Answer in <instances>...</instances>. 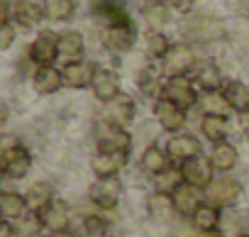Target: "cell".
I'll use <instances>...</instances> for the list:
<instances>
[{"label": "cell", "mask_w": 249, "mask_h": 237, "mask_svg": "<svg viewBox=\"0 0 249 237\" xmlns=\"http://www.w3.org/2000/svg\"><path fill=\"white\" fill-rule=\"evenodd\" d=\"M93 142H95V149H100V152H127V154H132L130 130L105 120V117H100L93 128Z\"/></svg>", "instance_id": "7a4b0ae2"}, {"label": "cell", "mask_w": 249, "mask_h": 237, "mask_svg": "<svg viewBox=\"0 0 249 237\" xmlns=\"http://www.w3.org/2000/svg\"><path fill=\"white\" fill-rule=\"evenodd\" d=\"M198 130H200V135L210 145H217V142H225L227 140V135H230V120H227V115H203Z\"/></svg>", "instance_id": "f1b7e54d"}, {"label": "cell", "mask_w": 249, "mask_h": 237, "mask_svg": "<svg viewBox=\"0 0 249 237\" xmlns=\"http://www.w3.org/2000/svg\"><path fill=\"white\" fill-rule=\"evenodd\" d=\"M208 159L213 162V166H215L217 174H227V171H232L239 164V149H237V145H232L230 140H225V142H217V145L210 147Z\"/></svg>", "instance_id": "484cf974"}, {"label": "cell", "mask_w": 249, "mask_h": 237, "mask_svg": "<svg viewBox=\"0 0 249 237\" xmlns=\"http://www.w3.org/2000/svg\"><path fill=\"white\" fill-rule=\"evenodd\" d=\"M239 237H249V235H239Z\"/></svg>", "instance_id": "c3c4849f"}, {"label": "cell", "mask_w": 249, "mask_h": 237, "mask_svg": "<svg viewBox=\"0 0 249 237\" xmlns=\"http://www.w3.org/2000/svg\"><path fill=\"white\" fill-rule=\"evenodd\" d=\"M222 93L230 103V110L232 112H247L249 110V83L239 81V78H232V81H225L222 86Z\"/></svg>", "instance_id": "1f68e13d"}, {"label": "cell", "mask_w": 249, "mask_h": 237, "mask_svg": "<svg viewBox=\"0 0 249 237\" xmlns=\"http://www.w3.org/2000/svg\"><path fill=\"white\" fill-rule=\"evenodd\" d=\"M61 73H64V86H66V88L83 91V88H90V86H93V78H95V73H98V66H95L93 61L83 59V61L61 66Z\"/></svg>", "instance_id": "44dd1931"}, {"label": "cell", "mask_w": 249, "mask_h": 237, "mask_svg": "<svg viewBox=\"0 0 249 237\" xmlns=\"http://www.w3.org/2000/svg\"><path fill=\"white\" fill-rule=\"evenodd\" d=\"M198 108H200L203 115H227V112H232V110H230V103H227V98H225L222 91L200 93Z\"/></svg>", "instance_id": "8d00e7d4"}, {"label": "cell", "mask_w": 249, "mask_h": 237, "mask_svg": "<svg viewBox=\"0 0 249 237\" xmlns=\"http://www.w3.org/2000/svg\"><path fill=\"white\" fill-rule=\"evenodd\" d=\"M191 78L193 83L198 86L200 93H210V91H222L225 86V76H222V69L210 61V59H198L196 69L191 71Z\"/></svg>", "instance_id": "e0dca14e"}, {"label": "cell", "mask_w": 249, "mask_h": 237, "mask_svg": "<svg viewBox=\"0 0 249 237\" xmlns=\"http://www.w3.org/2000/svg\"><path fill=\"white\" fill-rule=\"evenodd\" d=\"M86 59V39L81 32L76 30H66L59 35V61L61 66H69V64H76V61H83Z\"/></svg>", "instance_id": "ffe728a7"}, {"label": "cell", "mask_w": 249, "mask_h": 237, "mask_svg": "<svg viewBox=\"0 0 249 237\" xmlns=\"http://www.w3.org/2000/svg\"><path fill=\"white\" fill-rule=\"evenodd\" d=\"M183 35H186L191 42L210 44V42H217V39H222V37L227 35V25H225L222 20L198 15V18H188V20H186Z\"/></svg>", "instance_id": "5b68a950"}, {"label": "cell", "mask_w": 249, "mask_h": 237, "mask_svg": "<svg viewBox=\"0 0 249 237\" xmlns=\"http://www.w3.org/2000/svg\"><path fill=\"white\" fill-rule=\"evenodd\" d=\"M30 78H32V88H35L37 95H54L61 88H66L64 86V73L56 64L54 66H37Z\"/></svg>", "instance_id": "7402d4cb"}, {"label": "cell", "mask_w": 249, "mask_h": 237, "mask_svg": "<svg viewBox=\"0 0 249 237\" xmlns=\"http://www.w3.org/2000/svg\"><path fill=\"white\" fill-rule=\"evenodd\" d=\"M0 237H20V227L13 220H3L0 222Z\"/></svg>", "instance_id": "60d3db41"}, {"label": "cell", "mask_w": 249, "mask_h": 237, "mask_svg": "<svg viewBox=\"0 0 249 237\" xmlns=\"http://www.w3.org/2000/svg\"><path fill=\"white\" fill-rule=\"evenodd\" d=\"M100 44L110 54H127L137 44V27H135V22H130V25H115V27H103L100 30Z\"/></svg>", "instance_id": "9c48e42d"}, {"label": "cell", "mask_w": 249, "mask_h": 237, "mask_svg": "<svg viewBox=\"0 0 249 237\" xmlns=\"http://www.w3.org/2000/svg\"><path fill=\"white\" fill-rule=\"evenodd\" d=\"M152 115H154L157 125H159L164 132H169V135L183 132L186 120H188L186 110H181L178 105H174V103L166 100V98H159L157 103H152Z\"/></svg>", "instance_id": "30bf717a"}, {"label": "cell", "mask_w": 249, "mask_h": 237, "mask_svg": "<svg viewBox=\"0 0 249 237\" xmlns=\"http://www.w3.org/2000/svg\"><path fill=\"white\" fill-rule=\"evenodd\" d=\"M107 237H127V235H122V232H110Z\"/></svg>", "instance_id": "bcb514c9"}, {"label": "cell", "mask_w": 249, "mask_h": 237, "mask_svg": "<svg viewBox=\"0 0 249 237\" xmlns=\"http://www.w3.org/2000/svg\"><path fill=\"white\" fill-rule=\"evenodd\" d=\"M244 193V186L239 179H232V176H215V181L203 191L205 201L220 210H227V208H234L239 203Z\"/></svg>", "instance_id": "3957f363"}, {"label": "cell", "mask_w": 249, "mask_h": 237, "mask_svg": "<svg viewBox=\"0 0 249 237\" xmlns=\"http://www.w3.org/2000/svg\"><path fill=\"white\" fill-rule=\"evenodd\" d=\"M237 128H239V132L244 135V140L249 142V110L237 115Z\"/></svg>", "instance_id": "7bdbcfd3"}, {"label": "cell", "mask_w": 249, "mask_h": 237, "mask_svg": "<svg viewBox=\"0 0 249 237\" xmlns=\"http://www.w3.org/2000/svg\"><path fill=\"white\" fill-rule=\"evenodd\" d=\"M103 117L110 120V123H115V125H120V128H124V130H130V125L137 120V103H135V98L124 95V93L117 95L112 103L105 105Z\"/></svg>", "instance_id": "ac0fdd59"}, {"label": "cell", "mask_w": 249, "mask_h": 237, "mask_svg": "<svg viewBox=\"0 0 249 237\" xmlns=\"http://www.w3.org/2000/svg\"><path fill=\"white\" fill-rule=\"evenodd\" d=\"M127 164H130L127 152H100V149H95V154L90 157V171L95 174V179L120 176Z\"/></svg>", "instance_id": "9a60e30c"}, {"label": "cell", "mask_w": 249, "mask_h": 237, "mask_svg": "<svg viewBox=\"0 0 249 237\" xmlns=\"http://www.w3.org/2000/svg\"><path fill=\"white\" fill-rule=\"evenodd\" d=\"M42 20H47L42 3L35 0H15L13 3V22L22 30H37L42 25Z\"/></svg>", "instance_id": "603a6c76"}, {"label": "cell", "mask_w": 249, "mask_h": 237, "mask_svg": "<svg viewBox=\"0 0 249 237\" xmlns=\"http://www.w3.org/2000/svg\"><path fill=\"white\" fill-rule=\"evenodd\" d=\"M161 98L171 100L174 105H178L181 110L188 112L191 108L198 105L200 91H198V86L193 83L191 76H174V78H166V83H164V95H161Z\"/></svg>", "instance_id": "52a82bcc"}, {"label": "cell", "mask_w": 249, "mask_h": 237, "mask_svg": "<svg viewBox=\"0 0 249 237\" xmlns=\"http://www.w3.org/2000/svg\"><path fill=\"white\" fill-rule=\"evenodd\" d=\"M171 10L166 3H159V5H144L142 8V20L149 30H164L169 22H171Z\"/></svg>", "instance_id": "74e56055"}, {"label": "cell", "mask_w": 249, "mask_h": 237, "mask_svg": "<svg viewBox=\"0 0 249 237\" xmlns=\"http://www.w3.org/2000/svg\"><path fill=\"white\" fill-rule=\"evenodd\" d=\"M42 237H76L73 230H64V232H44Z\"/></svg>", "instance_id": "ee69618b"}, {"label": "cell", "mask_w": 249, "mask_h": 237, "mask_svg": "<svg viewBox=\"0 0 249 237\" xmlns=\"http://www.w3.org/2000/svg\"><path fill=\"white\" fill-rule=\"evenodd\" d=\"M196 64H198L196 49L188 42H176L169 49V54L164 56L161 69H164V76L166 78H174V76H191V71L196 69Z\"/></svg>", "instance_id": "8992f818"}, {"label": "cell", "mask_w": 249, "mask_h": 237, "mask_svg": "<svg viewBox=\"0 0 249 237\" xmlns=\"http://www.w3.org/2000/svg\"><path fill=\"white\" fill-rule=\"evenodd\" d=\"M25 198H27V205H30V213H42L47 205H52L56 201V191L49 181H37L32 183L27 191H25Z\"/></svg>", "instance_id": "f546056e"}, {"label": "cell", "mask_w": 249, "mask_h": 237, "mask_svg": "<svg viewBox=\"0 0 249 237\" xmlns=\"http://www.w3.org/2000/svg\"><path fill=\"white\" fill-rule=\"evenodd\" d=\"M37 220L42 225L44 232H64V230H71L73 225V210L66 201L56 198L52 205H47L42 213H37Z\"/></svg>", "instance_id": "7c38bea8"}, {"label": "cell", "mask_w": 249, "mask_h": 237, "mask_svg": "<svg viewBox=\"0 0 249 237\" xmlns=\"http://www.w3.org/2000/svg\"><path fill=\"white\" fill-rule=\"evenodd\" d=\"M234 35L249 39V18H237L234 20Z\"/></svg>", "instance_id": "b9f144b4"}, {"label": "cell", "mask_w": 249, "mask_h": 237, "mask_svg": "<svg viewBox=\"0 0 249 237\" xmlns=\"http://www.w3.org/2000/svg\"><path fill=\"white\" fill-rule=\"evenodd\" d=\"M135 83H137V91H140V95H142V98H147V100L157 103V100L164 95V83H166L164 69H161V66H157L154 61H149V64H144V66L137 71Z\"/></svg>", "instance_id": "8fae6325"}, {"label": "cell", "mask_w": 249, "mask_h": 237, "mask_svg": "<svg viewBox=\"0 0 249 237\" xmlns=\"http://www.w3.org/2000/svg\"><path fill=\"white\" fill-rule=\"evenodd\" d=\"M220 222H222V210L215 208V205H210L208 201H205V203L196 210V215L191 218V225H193L200 235H215L217 227H220Z\"/></svg>", "instance_id": "4dcf8cb0"}, {"label": "cell", "mask_w": 249, "mask_h": 237, "mask_svg": "<svg viewBox=\"0 0 249 237\" xmlns=\"http://www.w3.org/2000/svg\"><path fill=\"white\" fill-rule=\"evenodd\" d=\"M171 39L164 35V30H147L142 37V52L147 56V61H164V56L171 49Z\"/></svg>", "instance_id": "83f0119b"}, {"label": "cell", "mask_w": 249, "mask_h": 237, "mask_svg": "<svg viewBox=\"0 0 249 237\" xmlns=\"http://www.w3.org/2000/svg\"><path fill=\"white\" fill-rule=\"evenodd\" d=\"M0 213H3V220H13V222H20L30 215V205H27V198L25 193L20 191H3L0 193Z\"/></svg>", "instance_id": "d4e9b609"}, {"label": "cell", "mask_w": 249, "mask_h": 237, "mask_svg": "<svg viewBox=\"0 0 249 237\" xmlns=\"http://www.w3.org/2000/svg\"><path fill=\"white\" fill-rule=\"evenodd\" d=\"M0 171L8 181H20L32 171V154L18 135H5L0 142Z\"/></svg>", "instance_id": "6da1fadb"}, {"label": "cell", "mask_w": 249, "mask_h": 237, "mask_svg": "<svg viewBox=\"0 0 249 237\" xmlns=\"http://www.w3.org/2000/svg\"><path fill=\"white\" fill-rule=\"evenodd\" d=\"M90 13H93V18H95L103 27L130 25V22H132L127 8H124V3H120V0H93Z\"/></svg>", "instance_id": "2e32d148"}, {"label": "cell", "mask_w": 249, "mask_h": 237, "mask_svg": "<svg viewBox=\"0 0 249 237\" xmlns=\"http://www.w3.org/2000/svg\"><path fill=\"white\" fill-rule=\"evenodd\" d=\"M203 237H215V235H203Z\"/></svg>", "instance_id": "7dc6e473"}, {"label": "cell", "mask_w": 249, "mask_h": 237, "mask_svg": "<svg viewBox=\"0 0 249 237\" xmlns=\"http://www.w3.org/2000/svg\"><path fill=\"white\" fill-rule=\"evenodd\" d=\"M27 59L35 66H54L59 61V35L52 30H39L27 47Z\"/></svg>", "instance_id": "ba28073f"}, {"label": "cell", "mask_w": 249, "mask_h": 237, "mask_svg": "<svg viewBox=\"0 0 249 237\" xmlns=\"http://www.w3.org/2000/svg\"><path fill=\"white\" fill-rule=\"evenodd\" d=\"M181 166V171H183V179H186V183L188 186H193V188H198V191H205L213 181H215V166H213V162L208 159V154H200V157H196V159H188V162H183V164H178Z\"/></svg>", "instance_id": "4fadbf2b"}, {"label": "cell", "mask_w": 249, "mask_h": 237, "mask_svg": "<svg viewBox=\"0 0 249 237\" xmlns=\"http://www.w3.org/2000/svg\"><path fill=\"white\" fill-rule=\"evenodd\" d=\"M18 39V25L15 22H3L0 25V49L8 52Z\"/></svg>", "instance_id": "f35d334b"}, {"label": "cell", "mask_w": 249, "mask_h": 237, "mask_svg": "<svg viewBox=\"0 0 249 237\" xmlns=\"http://www.w3.org/2000/svg\"><path fill=\"white\" fill-rule=\"evenodd\" d=\"M90 93L103 105H107L117 95H122V83H120L117 71H112V69H98V73L93 78V86H90Z\"/></svg>", "instance_id": "d6986e66"}, {"label": "cell", "mask_w": 249, "mask_h": 237, "mask_svg": "<svg viewBox=\"0 0 249 237\" xmlns=\"http://www.w3.org/2000/svg\"><path fill=\"white\" fill-rule=\"evenodd\" d=\"M171 162L174 164H183L188 159H196L203 154V142L193 135V132H178V135H171L169 142L164 145Z\"/></svg>", "instance_id": "5bb4252c"}, {"label": "cell", "mask_w": 249, "mask_h": 237, "mask_svg": "<svg viewBox=\"0 0 249 237\" xmlns=\"http://www.w3.org/2000/svg\"><path fill=\"white\" fill-rule=\"evenodd\" d=\"M42 8H44L47 20L52 22H69L76 15L73 0H42Z\"/></svg>", "instance_id": "d590c367"}, {"label": "cell", "mask_w": 249, "mask_h": 237, "mask_svg": "<svg viewBox=\"0 0 249 237\" xmlns=\"http://www.w3.org/2000/svg\"><path fill=\"white\" fill-rule=\"evenodd\" d=\"M159 3H166V0H144V5H159Z\"/></svg>", "instance_id": "f6af8a7d"}, {"label": "cell", "mask_w": 249, "mask_h": 237, "mask_svg": "<svg viewBox=\"0 0 249 237\" xmlns=\"http://www.w3.org/2000/svg\"><path fill=\"white\" fill-rule=\"evenodd\" d=\"M196 3H198V0H166L169 10L176 13V15H191L193 8H196Z\"/></svg>", "instance_id": "ab89813d"}, {"label": "cell", "mask_w": 249, "mask_h": 237, "mask_svg": "<svg viewBox=\"0 0 249 237\" xmlns=\"http://www.w3.org/2000/svg\"><path fill=\"white\" fill-rule=\"evenodd\" d=\"M171 198H174V205H176L178 218H186V220H191V218L196 215V210L205 203L203 191H198V188H193V186H188V183H183Z\"/></svg>", "instance_id": "4316f807"}, {"label": "cell", "mask_w": 249, "mask_h": 237, "mask_svg": "<svg viewBox=\"0 0 249 237\" xmlns=\"http://www.w3.org/2000/svg\"><path fill=\"white\" fill-rule=\"evenodd\" d=\"M183 183H186V179H183V171H181L178 164H171L166 171H161L159 176L152 179L154 193H166V196H174Z\"/></svg>", "instance_id": "e575fe53"}, {"label": "cell", "mask_w": 249, "mask_h": 237, "mask_svg": "<svg viewBox=\"0 0 249 237\" xmlns=\"http://www.w3.org/2000/svg\"><path fill=\"white\" fill-rule=\"evenodd\" d=\"M147 213L159 220V222H171L178 213H176V205H174V198L166 196V193H149L147 198Z\"/></svg>", "instance_id": "d6a6232c"}, {"label": "cell", "mask_w": 249, "mask_h": 237, "mask_svg": "<svg viewBox=\"0 0 249 237\" xmlns=\"http://www.w3.org/2000/svg\"><path fill=\"white\" fill-rule=\"evenodd\" d=\"M71 230L76 232V237H107L110 235V222L98 213H88Z\"/></svg>", "instance_id": "836d02e7"}, {"label": "cell", "mask_w": 249, "mask_h": 237, "mask_svg": "<svg viewBox=\"0 0 249 237\" xmlns=\"http://www.w3.org/2000/svg\"><path fill=\"white\" fill-rule=\"evenodd\" d=\"M171 164H174V162H171L166 147H159V145H149V147H144V152L140 154V169H142L149 179L159 176V174L166 171Z\"/></svg>", "instance_id": "cb8c5ba5"}, {"label": "cell", "mask_w": 249, "mask_h": 237, "mask_svg": "<svg viewBox=\"0 0 249 237\" xmlns=\"http://www.w3.org/2000/svg\"><path fill=\"white\" fill-rule=\"evenodd\" d=\"M122 181L120 176H107V179H93V183L88 186V201L98 208V210H115L120 205V198H122Z\"/></svg>", "instance_id": "277c9868"}]
</instances>
